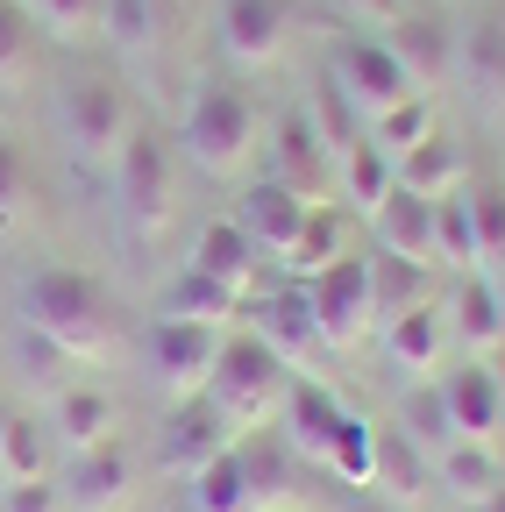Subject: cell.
I'll return each mask as SVG.
<instances>
[{
    "instance_id": "cell-1",
    "label": "cell",
    "mask_w": 505,
    "mask_h": 512,
    "mask_svg": "<svg viewBox=\"0 0 505 512\" xmlns=\"http://www.w3.org/2000/svg\"><path fill=\"white\" fill-rule=\"evenodd\" d=\"M15 313H22V328H36L57 349H72L79 363L100 356L107 349V328H114L100 278L79 271V264H36L22 278V292H15Z\"/></svg>"
},
{
    "instance_id": "cell-2",
    "label": "cell",
    "mask_w": 505,
    "mask_h": 512,
    "mask_svg": "<svg viewBox=\"0 0 505 512\" xmlns=\"http://www.w3.org/2000/svg\"><path fill=\"white\" fill-rule=\"evenodd\" d=\"M178 150L207 178H235L249 164V150H257V100L235 79H200L178 114Z\"/></svg>"
},
{
    "instance_id": "cell-3",
    "label": "cell",
    "mask_w": 505,
    "mask_h": 512,
    "mask_svg": "<svg viewBox=\"0 0 505 512\" xmlns=\"http://www.w3.org/2000/svg\"><path fill=\"white\" fill-rule=\"evenodd\" d=\"M57 143H65L86 171H107L121 157V143H129V128H136V107L129 93H121V79L107 72H79L57 86Z\"/></svg>"
},
{
    "instance_id": "cell-4",
    "label": "cell",
    "mask_w": 505,
    "mask_h": 512,
    "mask_svg": "<svg viewBox=\"0 0 505 512\" xmlns=\"http://www.w3.org/2000/svg\"><path fill=\"white\" fill-rule=\"evenodd\" d=\"M114 178V214L129 235H157L178 207V150L171 136H157V128H129V143H121V157L107 164Z\"/></svg>"
},
{
    "instance_id": "cell-5",
    "label": "cell",
    "mask_w": 505,
    "mask_h": 512,
    "mask_svg": "<svg viewBox=\"0 0 505 512\" xmlns=\"http://www.w3.org/2000/svg\"><path fill=\"white\" fill-rule=\"evenodd\" d=\"M299 370H285L278 363V349H264L249 328H228V342H221V356H214V370H207V399L235 420V434L242 427H264L278 406H285V384H292Z\"/></svg>"
},
{
    "instance_id": "cell-6",
    "label": "cell",
    "mask_w": 505,
    "mask_h": 512,
    "mask_svg": "<svg viewBox=\"0 0 505 512\" xmlns=\"http://www.w3.org/2000/svg\"><path fill=\"white\" fill-rule=\"evenodd\" d=\"M306 306H313V328H321L328 349H356L377 328V299H370V256H335V264L306 271Z\"/></svg>"
},
{
    "instance_id": "cell-7",
    "label": "cell",
    "mask_w": 505,
    "mask_h": 512,
    "mask_svg": "<svg viewBox=\"0 0 505 512\" xmlns=\"http://www.w3.org/2000/svg\"><path fill=\"white\" fill-rule=\"evenodd\" d=\"M221 342H228L221 320H164V313L143 320V363H150V377L164 384L171 399L207 392V370H214Z\"/></svg>"
},
{
    "instance_id": "cell-8",
    "label": "cell",
    "mask_w": 505,
    "mask_h": 512,
    "mask_svg": "<svg viewBox=\"0 0 505 512\" xmlns=\"http://www.w3.org/2000/svg\"><path fill=\"white\" fill-rule=\"evenodd\" d=\"M328 79L356 100V114H363V121L392 114L399 100H413V93H420V86L406 79V64L392 57V43H385V36H370V29H356V36H342V43H335Z\"/></svg>"
},
{
    "instance_id": "cell-9",
    "label": "cell",
    "mask_w": 505,
    "mask_h": 512,
    "mask_svg": "<svg viewBox=\"0 0 505 512\" xmlns=\"http://www.w3.org/2000/svg\"><path fill=\"white\" fill-rule=\"evenodd\" d=\"M306 221H313V200H299V192L278 185V178H249L242 200H235V228L257 242L271 264H285V271H292V256L306 242Z\"/></svg>"
},
{
    "instance_id": "cell-10",
    "label": "cell",
    "mask_w": 505,
    "mask_h": 512,
    "mask_svg": "<svg viewBox=\"0 0 505 512\" xmlns=\"http://www.w3.org/2000/svg\"><path fill=\"white\" fill-rule=\"evenodd\" d=\"M242 313H249V335H257L264 349H278L285 370H299V363H313V356L328 349L321 328H313L306 285H278V292H257V285H249V292H242Z\"/></svg>"
},
{
    "instance_id": "cell-11",
    "label": "cell",
    "mask_w": 505,
    "mask_h": 512,
    "mask_svg": "<svg viewBox=\"0 0 505 512\" xmlns=\"http://www.w3.org/2000/svg\"><path fill=\"white\" fill-rule=\"evenodd\" d=\"M228 441H235V420H228L207 392H185V399H171V420L157 427V463L178 470V477H193L200 463L221 456Z\"/></svg>"
},
{
    "instance_id": "cell-12",
    "label": "cell",
    "mask_w": 505,
    "mask_h": 512,
    "mask_svg": "<svg viewBox=\"0 0 505 512\" xmlns=\"http://www.w3.org/2000/svg\"><path fill=\"white\" fill-rule=\"evenodd\" d=\"M57 491H65V512H114V505H129V491H136L129 441H93V448H79V456H65Z\"/></svg>"
},
{
    "instance_id": "cell-13",
    "label": "cell",
    "mask_w": 505,
    "mask_h": 512,
    "mask_svg": "<svg viewBox=\"0 0 505 512\" xmlns=\"http://www.w3.org/2000/svg\"><path fill=\"white\" fill-rule=\"evenodd\" d=\"M264 178L292 185L299 200H313V207L328 200V185H335V157H328V143H321V128L306 121V107H285V114L271 121V171H264Z\"/></svg>"
},
{
    "instance_id": "cell-14",
    "label": "cell",
    "mask_w": 505,
    "mask_h": 512,
    "mask_svg": "<svg viewBox=\"0 0 505 512\" xmlns=\"http://www.w3.org/2000/svg\"><path fill=\"white\" fill-rule=\"evenodd\" d=\"M285 0H214V36L228 50V64H242V72H264V64H278L285 50Z\"/></svg>"
},
{
    "instance_id": "cell-15",
    "label": "cell",
    "mask_w": 505,
    "mask_h": 512,
    "mask_svg": "<svg viewBox=\"0 0 505 512\" xmlns=\"http://www.w3.org/2000/svg\"><path fill=\"white\" fill-rule=\"evenodd\" d=\"M392 43V57L406 64V79L420 86V93H434V86H449L456 79V22L449 15H420V8H406L392 29H377Z\"/></svg>"
},
{
    "instance_id": "cell-16",
    "label": "cell",
    "mask_w": 505,
    "mask_h": 512,
    "mask_svg": "<svg viewBox=\"0 0 505 512\" xmlns=\"http://www.w3.org/2000/svg\"><path fill=\"white\" fill-rule=\"evenodd\" d=\"M434 384H441V399H449V420H456L463 441H498L505 434V377L491 370V356H470Z\"/></svg>"
},
{
    "instance_id": "cell-17",
    "label": "cell",
    "mask_w": 505,
    "mask_h": 512,
    "mask_svg": "<svg viewBox=\"0 0 505 512\" xmlns=\"http://www.w3.org/2000/svg\"><path fill=\"white\" fill-rule=\"evenodd\" d=\"M50 434H57V448L65 456H79V448H93V441H114V427H121V399L107 392V384H93V377H72V384H57L50 392Z\"/></svg>"
},
{
    "instance_id": "cell-18",
    "label": "cell",
    "mask_w": 505,
    "mask_h": 512,
    "mask_svg": "<svg viewBox=\"0 0 505 512\" xmlns=\"http://www.w3.org/2000/svg\"><path fill=\"white\" fill-rule=\"evenodd\" d=\"M441 313H449V342L463 356H498L505 349V292H498V278L463 271L456 292L441 299Z\"/></svg>"
},
{
    "instance_id": "cell-19",
    "label": "cell",
    "mask_w": 505,
    "mask_h": 512,
    "mask_svg": "<svg viewBox=\"0 0 505 512\" xmlns=\"http://www.w3.org/2000/svg\"><path fill=\"white\" fill-rule=\"evenodd\" d=\"M278 420H285V441L299 448V456L328 463V448H335V434H342L349 406L335 399V384H321V377H292V384H285Z\"/></svg>"
},
{
    "instance_id": "cell-20",
    "label": "cell",
    "mask_w": 505,
    "mask_h": 512,
    "mask_svg": "<svg viewBox=\"0 0 505 512\" xmlns=\"http://www.w3.org/2000/svg\"><path fill=\"white\" fill-rule=\"evenodd\" d=\"M370 242L385 249V256H406V264L434 271V200H420V192L392 185L385 207L370 214Z\"/></svg>"
},
{
    "instance_id": "cell-21",
    "label": "cell",
    "mask_w": 505,
    "mask_h": 512,
    "mask_svg": "<svg viewBox=\"0 0 505 512\" xmlns=\"http://www.w3.org/2000/svg\"><path fill=\"white\" fill-rule=\"evenodd\" d=\"M449 86H470L484 107L505 100V15H470L456 22V79Z\"/></svg>"
},
{
    "instance_id": "cell-22",
    "label": "cell",
    "mask_w": 505,
    "mask_h": 512,
    "mask_svg": "<svg viewBox=\"0 0 505 512\" xmlns=\"http://www.w3.org/2000/svg\"><path fill=\"white\" fill-rule=\"evenodd\" d=\"M427 484H434V456H427V448L413 434H399V427H377V441H370V491L392 498V505H420Z\"/></svg>"
},
{
    "instance_id": "cell-23",
    "label": "cell",
    "mask_w": 505,
    "mask_h": 512,
    "mask_svg": "<svg viewBox=\"0 0 505 512\" xmlns=\"http://www.w3.org/2000/svg\"><path fill=\"white\" fill-rule=\"evenodd\" d=\"M392 171H399L406 192H420V200H441V192H456V185L470 178V150L449 136V128H427L413 150L392 157Z\"/></svg>"
},
{
    "instance_id": "cell-24",
    "label": "cell",
    "mask_w": 505,
    "mask_h": 512,
    "mask_svg": "<svg viewBox=\"0 0 505 512\" xmlns=\"http://www.w3.org/2000/svg\"><path fill=\"white\" fill-rule=\"evenodd\" d=\"M385 328V356L399 363V370H434L441 356H449V313H441V299H420V306H406V313H392V320H377Z\"/></svg>"
},
{
    "instance_id": "cell-25",
    "label": "cell",
    "mask_w": 505,
    "mask_h": 512,
    "mask_svg": "<svg viewBox=\"0 0 505 512\" xmlns=\"http://www.w3.org/2000/svg\"><path fill=\"white\" fill-rule=\"evenodd\" d=\"M185 264H200L207 278H221V285H235V292H249L257 285V264H264V249L249 242L242 228H235V214H221V221H207L200 235H193V256Z\"/></svg>"
},
{
    "instance_id": "cell-26",
    "label": "cell",
    "mask_w": 505,
    "mask_h": 512,
    "mask_svg": "<svg viewBox=\"0 0 505 512\" xmlns=\"http://www.w3.org/2000/svg\"><path fill=\"white\" fill-rule=\"evenodd\" d=\"M157 313L164 320H228L242 313V292L235 285H221V278H207L200 264H178L171 278H164V292H157Z\"/></svg>"
},
{
    "instance_id": "cell-27",
    "label": "cell",
    "mask_w": 505,
    "mask_h": 512,
    "mask_svg": "<svg viewBox=\"0 0 505 512\" xmlns=\"http://www.w3.org/2000/svg\"><path fill=\"white\" fill-rule=\"evenodd\" d=\"M392 185H399V171H392V150H385V143H370V136H363V143H349V150L335 157V192H342V200H349L363 221L385 207V192H392Z\"/></svg>"
},
{
    "instance_id": "cell-28",
    "label": "cell",
    "mask_w": 505,
    "mask_h": 512,
    "mask_svg": "<svg viewBox=\"0 0 505 512\" xmlns=\"http://www.w3.org/2000/svg\"><path fill=\"white\" fill-rule=\"evenodd\" d=\"M29 477H57V434L36 413H8V427H0V484H29Z\"/></svg>"
},
{
    "instance_id": "cell-29",
    "label": "cell",
    "mask_w": 505,
    "mask_h": 512,
    "mask_svg": "<svg viewBox=\"0 0 505 512\" xmlns=\"http://www.w3.org/2000/svg\"><path fill=\"white\" fill-rule=\"evenodd\" d=\"M185 498L193 512H257V491H249V463H242V441H228L214 463H200L185 477Z\"/></svg>"
},
{
    "instance_id": "cell-30",
    "label": "cell",
    "mask_w": 505,
    "mask_h": 512,
    "mask_svg": "<svg viewBox=\"0 0 505 512\" xmlns=\"http://www.w3.org/2000/svg\"><path fill=\"white\" fill-rule=\"evenodd\" d=\"M463 214H470V271H505V178H463Z\"/></svg>"
},
{
    "instance_id": "cell-31",
    "label": "cell",
    "mask_w": 505,
    "mask_h": 512,
    "mask_svg": "<svg viewBox=\"0 0 505 512\" xmlns=\"http://www.w3.org/2000/svg\"><path fill=\"white\" fill-rule=\"evenodd\" d=\"M498 477H505V463H498L491 441H456V448H441V456H434V484L449 498H463V505H484L498 491Z\"/></svg>"
},
{
    "instance_id": "cell-32",
    "label": "cell",
    "mask_w": 505,
    "mask_h": 512,
    "mask_svg": "<svg viewBox=\"0 0 505 512\" xmlns=\"http://www.w3.org/2000/svg\"><path fill=\"white\" fill-rule=\"evenodd\" d=\"M36 86V22L22 0H0V93Z\"/></svg>"
},
{
    "instance_id": "cell-33",
    "label": "cell",
    "mask_w": 505,
    "mask_h": 512,
    "mask_svg": "<svg viewBox=\"0 0 505 512\" xmlns=\"http://www.w3.org/2000/svg\"><path fill=\"white\" fill-rule=\"evenodd\" d=\"M306 121H313V128H321V143H328V157H342L349 143H363V136H370V121L356 114V100H349V93H342V86H335L328 72H321V79H313V100H306Z\"/></svg>"
},
{
    "instance_id": "cell-34",
    "label": "cell",
    "mask_w": 505,
    "mask_h": 512,
    "mask_svg": "<svg viewBox=\"0 0 505 512\" xmlns=\"http://www.w3.org/2000/svg\"><path fill=\"white\" fill-rule=\"evenodd\" d=\"M399 434H413L427 456H441V448H456L463 434H456V420H449V399H441V384H413V392L399 399V420H392Z\"/></svg>"
},
{
    "instance_id": "cell-35",
    "label": "cell",
    "mask_w": 505,
    "mask_h": 512,
    "mask_svg": "<svg viewBox=\"0 0 505 512\" xmlns=\"http://www.w3.org/2000/svg\"><path fill=\"white\" fill-rule=\"evenodd\" d=\"M427 278H434V271H420V264H406V256H385V249H377V256H370V299H377V320H392V313L434 299Z\"/></svg>"
},
{
    "instance_id": "cell-36",
    "label": "cell",
    "mask_w": 505,
    "mask_h": 512,
    "mask_svg": "<svg viewBox=\"0 0 505 512\" xmlns=\"http://www.w3.org/2000/svg\"><path fill=\"white\" fill-rule=\"evenodd\" d=\"M164 29V8L157 0H107V22H100V43H114L121 57H143Z\"/></svg>"
},
{
    "instance_id": "cell-37",
    "label": "cell",
    "mask_w": 505,
    "mask_h": 512,
    "mask_svg": "<svg viewBox=\"0 0 505 512\" xmlns=\"http://www.w3.org/2000/svg\"><path fill=\"white\" fill-rule=\"evenodd\" d=\"M29 22L50 29L57 43H93L100 22H107V0H22Z\"/></svg>"
},
{
    "instance_id": "cell-38",
    "label": "cell",
    "mask_w": 505,
    "mask_h": 512,
    "mask_svg": "<svg viewBox=\"0 0 505 512\" xmlns=\"http://www.w3.org/2000/svg\"><path fill=\"white\" fill-rule=\"evenodd\" d=\"M29 200H36V171H29V150L0 128V228H22L29 221Z\"/></svg>"
},
{
    "instance_id": "cell-39",
    "label": "cell",
    "mask_w": 505,
    "mask_h": 512,
    "mask_svg": "<svg viewBox=\"0 0 505 512\" xmlns=\"http://www.w3.org/2000/svg\"><path fill=\"white\" fill-rule=\"evenodd\" d=\"M370 441H377V427H370L363 413H349L321 470H328V477H342V484H356V491H370Z\"/></svg>"
},
{
    "instance_id": "cell-40",
    "label": "cell",
    "mask_w": 505,
    "mask_h": 512,
    "mask_svg": "<svg viewBox=\"0 0 505 512\" xmlns=\"http://www.w3.org/2000/svg\"><path fill=\"white\" fill-rule=\"evenodd\" d=\"M15 363H22V377H29V384L57 392V384H72L65 370H72L79 356H72V349H57V342H43L36 328H22V335H15Z\"/></svg>"
},
{
    "instance_id": "cell-41",
    "label": "cell",
    "mask_w": 505,
    "mask_h": 512,
    "mask_svg": "<svg viewBox=\"0 0 505 512\" xmlns=\"http://www.w3.org/2000/svg\"><path fill=\"white\" fill-rule=\"evenodd\" d=\"M427 128H434V107H427V93H413V100H399L392 114L370 121V143H385V150L399 157V150H413V143L427 136Z\"/></svg>"
},
{
    "instance_id": "cell-42",
    "label": "cell",
    "mask_w": 505,
    "mask_h": 512,
    "mask_svg": "<svg viewBox=\"0 0 505 512\" xmlns=\"http://www.w3.org/2000/svg\"><path fill=\"white\" fill-rule=\"evenodd\" d=\"M0 512H65V491H57V477L0 484Z\"/></svg>"
},
{
    "instance_id": "cell-43",
    "label": "cell",
    "mask_w": 505,
    "mask_h": 512,
    "mask_svg": "<svg viewBox=\"0 0 505 512\" xmlns=\"http://www.w3.org/2000/svg\"><path fill=\"white\" fill-rule=\"evenodd\" d=\"M356 15H370V29H392L399 15H406V0H349Z\"/></svg>"
},
{
    "instance_id": "cell-44",
    "label": "cell",
    "mask_w": 505,
    "mask_h": 512,
    "mask_svg": "<svg viewBox=\"0 0 505 512\" xmlns=\"http://www.w3.org/2000/svg\"><path fill=\"white\" fill-rule=\"evenodd\" d=\"M349 512H413V505H392V498H377V491H363Z\"/></svg>"
},
{
    "instance_id": "cell-45",
    "label": "cell",
    "mask_w": 505,
    "mask_h": 512,
    "mask_svg": "<svg viewBox=\"0 0 505 512\" xmlns=\"http://www.w3.org/2000/svg\"><path fill=\"white\" fill-rule=\"evenodd\" d=\"M477 512H505V477H498V491H491V498H484Z\"/></svg>"
},
{
    "instance_id": "cell-46",
    "label": "cell",
    "mask_w": 505,
    "mask_h": 512,
    "mask_svg": "<svg viewBox=\"0 0 505 512\" xmlns=\"http://www.w3.org/2000/svg\"><path fill=\"white\" fill-rule=\"evenodd\" d=\"M8 413H15V406H8V399H0V427H8Z\"/></svg>"
},
{
    "instance_id": "cell-47",
    "label": "cell",
    "mask_w": 505,
    "mask_h": 512,
    "mask_svg": "<svg viewBox=\"0 0 505 512\" xmlns=\"http://www.w3.org/2000/svg\"><path fill=\"white\" fill-rule=\"evenodd\" d=\"M264 512H299V505H264Z\"/></svg>"
}]
</instances>
